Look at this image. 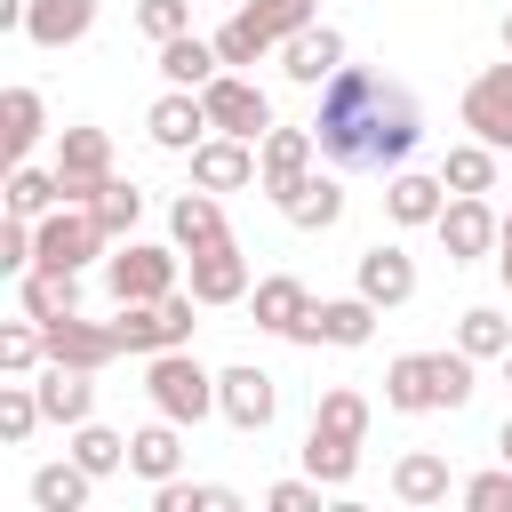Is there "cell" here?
Wrapping results in <instances>:
<instances>
[{
  "mask_svg": "<svg viewBox=\"0 0 512 512\" xmlns=\"http://www.w3.org/2000/svg\"><path fill=\"white\" fill-rule=\"evenodd\" d=\"M312 136H320V160L328 168H408V152L424 144V104L376 72V64H344L328 88H320V112H312Z\"/></svg>",
  "mask_w": 512,
  "mask_h": 512,
  "instance_id": "6da1fadb",
  "label": "cell"
},
{
  "mask_svg": "<svg viewBox=\"0 0 512 512\" xmlns=\"http://www.w3.org/2000/svg\"><path fill=\"white\" fill-rule=\"evenodd\" d=\"M144 400H152V416H176V424L192 432L200 416H216V368H200L192 344L152 352V360H144Z\"/></svg>",
  "mask_w": 512,
  "mask_h": 512,
  "instance_id": "7a4b0ae2",
  "label": "cell"
},
{
  "mask_svg": "<svg viewBox=\"0 0 512 512\" xmlns=\"http://www.w3.org/2000/svg\"><path fill=\"white\" fill-rule=\"evenodd\" d=\"M104 288H112V304H160L168 288H184V248L168 240H112V256H104Z\"/></svg>",
  "mask_w": 512,
  "mask_h": 512,
  "instance_id": "3957f363",
  "label": "cell"
},
{
  "mask_svg": "<svg viewBox=\"0 0 512 512\" xmlns=\"http://www.w3.org/2000/svg\"><path fill=\"white\" fill-rule=\"evenodd\" d=\"M192 312H208V304H200L192 288H168L160 304H120V320H112V328H120V344H128L136 360H152V352L192 344V328H200Z\"/></svg>",
  "mask_w": 512,
  "mask_h": 512,
  "instance_id": "277c9868",
  "label": "cell"
},
{
  "mask_svg": "<svg viewBox=\"0 0 512 512\" xmlns=\"http://www.w3.org/2000/svg\"><path fill=\"white\" fill-rule=\"evenodd\" d=\"M312 168H320V136H312V120H304V128L272 120V128L256 136V192H264L272 208H280V200H288Z\"/></svg>",
  "mask_w": 512,
  "mask_h": 512,
  "instance_id": "5b68a950",
  "label": "cell"
},
{
  "mask_svg": "<svg viewBox=\"0 0 512 512\" xmlns=\"http://www.w3.org/2000/svg\"><path fill=\"white\" fill-rule=\"evenodd\" d=\"M32 232H40V264H64V272H80V264H96L112 248V232L96 224L88 200H56L48 216H32Z\"/></svg>",
  "mask_w": 512,
  "mask_h": 512,
  "instance_id": "8992f818",
  "label": "cell"
},
{
  "mask_svg": "<svg viewBox=\"0 0 512 512\" xmlns=\"http://www.w3.org/2000/svg\"><path fill=\"white\" fill-rule=\"evenodd\" d=\"M184 288H192L208 312H224V304H248L256 264H248V248L224 232V240H208V248H192V256H184Z\"/></svg>",
  "mask_w": 512,
  "mask_h": 512,
  "instance_id": "52a82bcc",
  "label": "cell"
},
{
  "mask_svg": "<svg viewBox=\"0 0 512 512\" xmlns=\"http://www.w3.org/2000/svg\"><path fill=\"white\" fill-rule=\"evenodd\" d=\"M216 416L232 424V432H272V416H280V376L272 368H256V360H232V368H216Z\"/></svg>",
  "mask_w": 512,
  "mask_h": 512,
  "instance_id": "ba28073f",
  "label": "cell"
},
{
  "mask_svg": "<svg viewBox=\"0 0 512 512\" xmlns=\"http://www.w3.org/2000/svg\"><path fill=\"white\" fill-rule=\"evenodd\" d=\"M440 248H448V264H480V256H496V232H504V216L488 208V192H448V208H440Z\"/></svg>",
  "mask_w": 512,
  "mask_h": 512,
  "instance_id": "9c48e42d",
  "label": "cell"
},
{
  "mask_svg": "<svg viewBox=\"0 0 512 512\" xmlns=\"http://www.w3.org/2000/svg\"><path fill=\"white\" fill-rule=\"evenodd\" d=\"M376 320H384V312H376L360 288H352V296H320V304L296 320L288 344H336V352H360V344L376 336Z\"/></svg>",
  "mask_w": 512,
  "mask_h": 512,
  "instance_id": "30bf717a",
  "label": "cell"
},
{
  "mask_svg": "<svg viewBox=\"0 0 512 512\" xmlns=\"http://www.w3.org/2000/svg\"><path fill=\"white\" fill-rule=\"evenodd\" d=\"M464 128L480 136V144H496V152H512V56L504 64H480L472 80H464Z\"/></svg>",
  "mask_w": 512,
  "mask_h": 512,
  "instance_id": "8fae6325",
  "label": "cell"
},
{
  "mask_svg": "<svg viewBox=\"0 0 512 512\" xmlns=\"http://www.w3.org/2000/svg\"><path fill=\"white\" fill-rule=\"evenodd\" d=\"M200 104H208V120H216L224 136H248V144H256V136L272 128V96H264L248 72H216V80L200 88Z\"/></svg>",
  "mask_w": 512,
  "mask_h": 512,
  "instance_id": "7c38bea8",
  "label": "cell"
},
{
  "mask_svg": "<svg viewBox=\"0 0 512 512\" xmlns=\"http://www.w3.org/2000/svg\"><path fill=\"white\" fill-rule=\"evenodd\" d=\"M56 176H64V200H88V192L112 176V136L88 128V120L56 128Z\"/></svg>",
  "mask_w": 512,
  "mask_h": 512,
  "instance_id": "4fadbf2b",
  "label": "cell"
},
{
  "mask_svg": "<svg viewBox=\"0 0 512 512\" xmlns=\"http://www.w3.org/2000/svg\"><path fill=\"white\" fill-rule=\"evenodd\" d=\"M352 288H360L376 312H400V304L416 296V256H408L400 240H376V248H360V264H352Z\"/></svg>",
  "mask_w": 512,
  "mask_h": 512,
  "instance_id": "5bb4252c",
  "label": "cell"
},
{
  "mask_svg": "<svg viewBox=\"0 0 512 512\" xmlns=\"http://www.w3.org/2000/svg\"><path fill=\"white\" fill-rule=\"evenodd\" d=\"M144 136H152V152H192L200 136H216V120H208V104H200V88H168L152 112H144Z\"/></svg>",
  "mask_w": 512,
  "mask_h": 512,
  "instance_id": "9a60e30c",
  "label": "cell"
},
{
  "mask_svg": "<svg viewBox=\"0 0 512 512\" xmlns=\"http://www.w3.org/2000/svg\"><path fill=\"white\" fill-rule=\"evenodd\" d=\"M280 72H288L296 88H328V80L344 72V32H336V24L288 32V40H280Z\"/></svg>",
  "mask_w": 512,
  "mask_h": 512,
  "instance_id": "2e32d148",
  "label": "cell"
},
{
  "mask_svg": "<svg viewBox=\"0 0 512 512\" xmlns=\"http://www.w3.org/2000/svg\"><path fill=\"white\" fill-rule=\"evenodd\" d=\"M184 160H192V184H208V192H248V184H256V144H248V136H224V128H216V136H200Z\"/></svg>",
  "mask_w": 512,
  "mask_h": 512,
  "instance_id": "e0dca14e",
  "label": "cell"
},
{
  "mask_svg": "<svg viewBox=\"0 0 512 512\" xmlns=\"http://www.w3.org/2000/svg\"><path fill=\"white\" fill-rule=\"evenodd\" d=\"M440 208H448V176H440V168H392V176H384V216H392L400 232L440 224Z\"/></svg>",
  "mask_w": 512,
  "mask_h": 512,
  "instance_id": "ac0fdd59",
  "label": "cell"
},
{
  "mask_svg": "<svg viewBox=\"0 0 512 512\" xmlns=\"http://www.w3.org/2000/svg\"><path fill=\"white\" fill-rule=\"evenodd\" d=\"M40 328H48V360H72V368H112V360L128 352L112 320H80V312H64V320H40Z\"/></svg>",
  "mask_w": 512,
  "mask_h": 512,
  "instance_id": "d6986e66",
  "label": "cell"
},
{
  "mask_svg": "<svg viewBox=\"0 0 512 512\" xmlns=\"http://www.w3.org/2000/svg\"><path fill=\"white\" fill-rule=\"evenodd\" d=\"M32 392H40V416L48 424H88L96 416V368H72V360H48L40 376H32Z\"/></svg>",
  "mask_w": 512,
  "mask_h": 512,
  "instance_id": "ffe728a7",
  "label": "cell"
},
{
  "mask_svg": "<svg viewBox=\"0 0 512 512\" xmlns=\"http://www.w3.org/2000/svg\"><path fill=\"white\" fill-rule=\"evenodd\" d=\"M96 32V0H24V40L32 48H80Z\"/></svg>",
  "mask_w": 512,
  "mask_h": 512,
  "instance_id": "44dd1931",
  "label": "cell"
},
{
  "mask_svg": "<svg viewBox=\"0 0 512 512\" xmlns=\"http://www.w3.org/2000/svg\"><path fill=\"white\" fill-rule=\"evenodd\" d=\"M384 408H392V416H432V408H440V368H432V352L384 360Z\"/></svg>",
  "mask_w": 512,
  "mask_h": 512,
  "instance_id": "7402d4cb",
  "label": "cell"
},
{
  "mask_svg": "<svg viewBox=\"0 0 512 512\" xmlns=\"http://www.w3.org/2000/svg\"><path fill=\"white\" fill-rule=\"evenodd\" d=\"M128 472H136L144 488L176 480V472H184V424H176V416H152L144 432H128Z\"/></svg>",
  "mask_w": 512,
  "mask_h": 512,
  "instance_id": "603a6c76",
  "label": "cell"
},
{
  "mask_svg": "<svg viewBox=\"0 0 512 512\" xmlns=\"http://www.w3.org/2000/svg\"><path fill=\"white\" fill-rule=\"evenodd\" d=\"M280 216H288L296 232H328V224H344V168H312V176L280 200Z\"/></svg>",
  "mask_w": 512,
  "mask_h": 512,
  "instance_id": "cb8c5ba5",
  "label": "cell"
},
{
  "mask_svg": "<svg viewBox=\"0 0 512 512\" xmlns=\"http://www.w3.org/2000/svg\"><path fill=\"white\" fill-rule=\"evenodd\" d=\"M248 312H256L264 336H296V320L312 312V288H304L296 272H264V280L248 288Z\"/></svg>",
  "mask_w": 512,
  "mask_h": 512,
  "instance_id": "d4e9b609",
  "label": "cell"
},
{
  "mask_svg": "<svg viewBox=\"0 0 512 512\" xmlns=\"http://www.w3.org/2000/svg\"><path fill=\"white\" fill-rule=\"evenodd\" d=\"M232 224H224V200L208 192V184H192V192H176L168 200V240L192 256V248H208V240H224Z\"/></svg>",
  "mask_w": 512,
  "mask_h": 512,
  "instance_id": "484cf974",
  "label": "cell"
},
{
  "mask_svg": "<svg viewBox=\"0 0 512 512\" xmlns=\"http://www.w3.org/2000/svg\"><path fill=\"white\" fill-rule=\"evenodd\" d=\"M16 312H32V320H64V312H80V272H64V264H32V272H16Z\"/></svg>",
  "mask_w": 512,
  "mask_h": 512,
  "instance_id": "4316f807",
  "label": "cell"
},
{
  "mask_svg": "<svg viewBox=\"0 0 512 512\" xmlns=\"http://www.w3.org/2000/svg\"><path fill=\"white\" fill-rule=\"evenodd\" d=\"M392 496H400V504H416V512H424V504H448V496H456L448 456H440V448H408V456L392 464Z\"/></svg>",
  "mask_w": 512,
  "mask_h": 512,
  "instance_id": "83f0119b",
  "label": "cell"
},
{
  "mask_svg": "<svg viewBox=\"0 0 512 512\" xmlns=\"http://www.w3.org/2000/svg\"><path fill=\"white\" fill-rule=\"evenodd\" d=\"M216 72H224L216 40H200V32H176V40H160V80H168V88H208Z\"/></svg>",
  "mask_w": 512,
  "mask_h": 512,
  "instance_id": "f1b7e54d",
  "label": "cell"
},
{
  "mask_svg": "<svg viewBox=\"0 0 512 512\" xmlns=\"http://www.w3.org/2000/svg\"><path fill=\"white\" fill-rule=\"evenodd\" d=\"M0 136H8V168H16V160H32V144L48 136V104H40V88H24V80H16V88L0 96Z\"/></svg>",
  "mask_w": 512,
  "mask_h": 512,
  "instance_id": "f546056e",
  "label": "cell"
},
{
  "mask_svg": "<svg viewBox=\"0 0 512 512\" xmlns=\"http://www.w3.org/2000/svg\"><path fill=\"white\" fill-rule=\"evenodd\" d=\"M296 456H304V472H312L320 488H352V472H360V440H344V432H320V424L304 432V448H296Z\"/></svg>",
  "mask_w": 512,
  "mask_h": 512,
  "instance_id": "4dcf8cb0",
  "label": "cell"
},
{
  "mask_svg": "<svg viewBox=\"0 0 512 512\" xmlns=\"http://www.w3.org/2000/svg\"><path fill=\"white\" fill-rule=\"evenodd\" d=\"M88 496H96V472H88L80 456H64V464H40V472H32V504H40V512H80Z\"/></svg>",
  "mask_w": 512,
  "mask_h": 512,
  "instance_id": "1f68e13d",
  "label": "cell"
},
{
  "mask_svg": "<svg viewBox=\"0 0 512 512\" xmlns=\"http://www.w3.org/2000/svg\"><path fill=\"white\" fill-rule=\"evenodd\" d=\"M216 56H224V72H248L256 56H280V40L240 8V16H224V24H216Z\"/></svg>",
  "mask_w": 512,
  "mask_h": 512,
  "instance_id": "d6a6232c",
  "label": "cell"
},
{
  "mask_svg": "<svg viewBox=\"0 0 512 512\" xmlns=\"http://www.w3.org/2000/svg\"><path fill=\"white\" fill-rule=\"evenodd\" d=\"M56 200H64L56 160H48V168H32V160H16V168H8V216H48Z\"/></svg>",
  "mask_w": 512,
  "mask_h": 512,
  "instance_id": "836d02e7",
  "label": "cell"
},
{
  "mask_svg": "<svg viewBox=\"0 0 512 512\" xmlns=\"http://www.w3.org/2000/svg\"><path fill=\"white\" fill-rule=\"evenodd\" d=\"M88 208H96V224H104L112 240H136V224H144V192H136L128 176H104V184L88 192Z\"/></svg>",
  "mask_w": 512,
  "mask_h": 512,
  "instance_id": "e575fe53",
  "label": "cell"
},
{
  "mask_svg": "<svg viewBox=\"0 0 512 512\" xmlns=\"http://www.w3.org/2000/svg\"><path fill=\"white\" fill-rule=\"evenodd\" d=\"M40 368H48V328L32 312H16L0 328V376H40Z\"/></svg>",
  "mask_w": 512,
  "mask_h": 512,
  "instance_id": "d590c367",
  "label": "cell"
},
{
  "mask_svg": "<svg viewBox=\"0 0 512 512\" xmlns=\"http://www.w3.org/2000/svg\"><path fill=\"white\" fill-rule=\"evenodd\" d=\"M152 504H160V512H240V488H224V480H184V472H176V480L152 488Z\"/></svg>",
  "mask_w": 512,
  "mask_h": 512,
  "instance_id": "8d00e7d4",
  "label": "cell"
},
{
  "mask_svg": "<svg viewBox=\"0 0 512 512\" xmlns=\"http://www.w3.org/2000/svg\"><path fill=\"white\" fill-rule=\"evenodd\" d=\"M440 176H448V192H496V144H480V136L448 144Z\"/></svg>",
  "mask_w": 512,
  "mask_h": 512,
  "instance_id": "74e56055",
  "label": "cell"
},
{
  "mask_svg": "<svg viewBox=\"0 0 512 512\" xmlns=\"http://www.w3.org/2000/svg\"><path fill=\"white\" fill-rule=\"evenodd\" d=\"M456 344H464L472 360H504V352H512V320H504L496 304H472V312H456Z\"/></svg>",
  "mask_w": 512,
  "mask_h": 512,
  "instance_id": "f35d334b",
  "label": "cell"
},
{
  "mask_svg": "<svg viewBox=\"0 0 512 512\" xmlns=\"http://www.w3.org/2000/svg\"><path fill=\"white\" fill-rule=\"evenodd\" d=\"M368 416H376V408H368V392H352V384H328V392L312 400V424H320V432H344V440H368Z\"/></svg>",
  "mask_w": 512,
  "mask_h": 512,
  "instance_id": "ab89813d",
  "label": "cell"
},
{
  "mask_svg": "<svg viewBox=\"0 0 512 512\" xmlns=\"http://www.w3.org/2000/svg\"><path fill=\"white\" fill-rule=\"evenodd\" d=\"M72 456L96 472V480H112V472H128V432H112V424H72Z\"/></svg>",
  "mask_w": 512,
  "mask_h": 512,
  "instance_id": "60d3db41",
  "label": "cell"
},
{
  "mask_svg": "<svg viewBox=\"0 0 512 512\" xmlns=\"http://www.w3.org/2000/svg\"><path fill=\"white\" fill-rule=\"evenodd\" d=\"M40 424H48V416H40V392H32V376H8V384H0V440H8V448H24Z\"/></svg>",
  "mask_w": 512,
  "mask_h": 512,
  "instance_id": "b9f144b4",
  "label": "cell"
},
{
  "mask_svg": "<svg viewBox=\"0 0 512 512\" xmlns=\"http://www.w3.org/2000/svg\"><path fill=\"white\" fill-rule=\"evenodd\" d=\"M456 504H472V512H512V464L496 456V472H472V480H456Z\"/></svg>",
  "mask_w": 512,
  "mask_h": 512,
  "instance_id": "7bdbcfd3",
  "label": "cell"
},
{
  "mask_svg": "<svg viewBox=\"0 0 512 512\" xmlns=\"http://www.w3.org/2000/svg\"><path fill=\"white\" fill-rule=\"evenodd\" d=\"M136 32L160 48V40H176V32H192V0H136Z\"/></svg>",
  "mask_w": 512,
  "mask_h": 512,
  "instance_id": "ee69618b",
  "label": "cell"
},
{
  "mask_svg": "<svg viewBox=\"0 0 512 512\" xmlns=\"http://www.w3.org/2000/svg\"><path fill=\"white\" fill-rule=\"evenodd\" d=\"M248 16H256L272 40H288V32H304V24H320V8H312V0H248Z\"/></svg>",
  "mask_w": 512,
  "mask_h": 512,
  "instance_id": "f6af8a7d",
  "label": "cell"
},
{
  "mask_svg": "<svg viewBox=\"0 0 512 512\" xmlns=\"http://www.w3.org/2000/svg\"><path fill=\"white\" fill-rule=\"evenodd\" d=\"M264 512H320V480H312V472L272 480V488H264Z\"/></svg>",
  "mask_w": 512,
  "mask_h": 512,
  "instance_id": "bcb514c9",
  "label": "cell"
},
{
  "mask_svg": "<svg viewBox=\"0 0 512 512\" xmlns=\"http://www.w3.org/2000/svg\"><path fill=\"white\" fill-rule=\"evenodd\" d=\"M496 264H512V216H504V232H496Z\"/></svg>",
  "mask_w": 512,
  "mask_h": 512,
  "instance_id": "7dc6e473",
  "label": "cell"
},
{
  "mask_svg": "<svg viewBox=\"0 0 512 512\" xmlns=\"http://www.w3.org/2000/svg\"><path fill=\"white\" fill-rule=\"evenodd\" d=\"M496 456H504V464H512V416H504V424H496Z\"/></svg>",
  "mask_w": 512,
  "mask_h": 512,
  "instance_id": "c3c4849f",
  "label": "cell"
},
{
  "mask_svg": "<svg viewBox=\"0 0 512 512\" xmlns=\"http://www.w3.org/2000/svg\"><path fill=\"white\" fill-rule=\"evenodd\" d=\"M504 56H512V8H504Z\"/></svg>",
  "mask_w": 512,
  "mask_h": 512,
  "instance_id": "681fc988",
  "label": "cell"
},
{
  "mask_svg": "<svg viewBox=\"0 0 512 512\" xmlns=\"http://www.w3.org/2000/svg\"><path fill=\"white\" fill-rule=\"evenodd\" d=\"M504 384H512V352H504Z\"/></svg>",
  "mask_w": 512,
  "mask_h": 512,
  "instance_id": "f907efd6",
  "label": "cell"
},
{
  "mask_svg": "<svg viewBox=\"0 0 512 512\" xmlns=\"http://www.w3.org/2000/svg\"><path fill=\"white\" fill-rule=\"evenodd\" d=\"M504 288H512V264H504Z\"/></svg>",
  "mask_w": 512,
  "mask_h": 512,
  "instance_id": "816d5d0a",
  "label": "cell"
}]
</instances>
